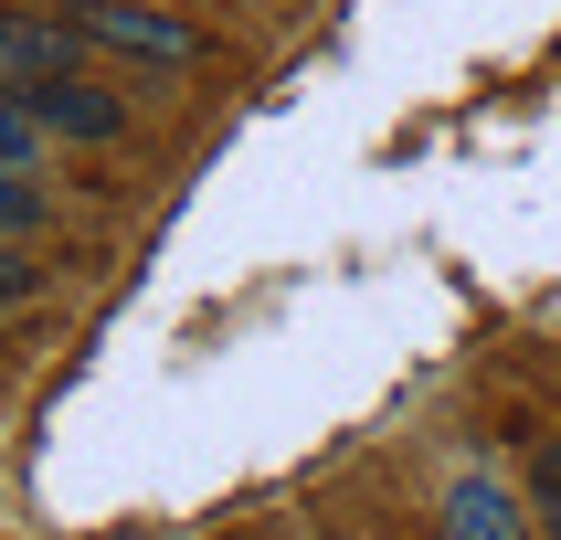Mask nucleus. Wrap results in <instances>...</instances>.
Segmentation results:
<instances>
[{
  "label": "nucleus",
  "mask_w": 561,
  "mask_h": 540,
  "mask_svg": "<svg viewBox=\"0 0 561 540\" xmlns=\"http://www.w3.org/2000/svg\"><path fill=\"white\" fill-rule=\"evenodd\" d=\"M43 212H54V202H43V181H32V170H0V233H32Z\"/></svg>",
  "instance_id": "423d86ee"
},
{
  "label": "nucleus",
  "mask_w": 561,
  "mask_h": 540,
  "mask_svg": "<svg viewBox=\"0 0 561 540\" xmlns=\"http://www.w3.org/2000/svg\"><path fill=\"white\" fill-rule=\"evenodd\" d=\"M445 540H519V508L499 498V476H456L445 487Z\"/></svg>",
  "instance_id": "20e7f679"
},
{
  "label": "nucleus",
  "mask_w": 561,
  "mask_h": 540,
  "mask_svg": "<svg viewBox=\"0 0 561 540\" xmlns=\"http://www.w3.org/2000/svg\"><path fill=\"white\" fill-rule=\"evenodd\" d=\"M540 530H551V540H561V435H551V445H540Z\"/></svg>",
  "instance_id": "0eeeda50"
},
{
  "label": "nucleus",
  "mask_w": 561,
  "mask_h": 540,
  "mask_svg": "<svg viewBox=\"0 0 561 540\" xmlns=\"http://www.w3.org/2000/svg\"><path fill=\"white\" fill-rule=\"evenodd\" d=\"M64 22H75V43H85V54H106V64H149V74H181V64L202 54V32H191L170 0H75Z\"/></svg>",
  "instance_id": "f257e3e1"
},
{
  "label": "nucleus",
  "mask_w": 561,
  "mask_h": 540,
  "mask_svg": "<svg viewBox=\"0 0 561 540\" xmlns=\"http://www.w3.org/2000/svg\"><path fill=\"white\" fill-rule=\"evenodd\" d=\"M11 297H32V254L22 244H0V308H11Z\"/></svg>",
  "instance_id": "6e6552de"
},
{
  "label": "nucleus",
  "mask_w": 561,
  "mask_h": 540,
  "mask_svg": "<svg viewBox=\"0 0 561 540\" xmlns=\"http://www.w3.org/2000/svg\"><path fill=\"white\" fill-rule=\"evenodd\" d=\"M75 22H43V11H0V95H32L43 74H75Z\"/></svg>",
  "instance_id": "f03ea898"
},
{
  "label": "nucleus",
  "mask_w": 561,
  "mask_h": 540,
  "mask_svg": "<svg viewBox=\"0 0 561 540\" xmlns=\"http://www.w3.org/2000/svg\"><path fill=\"white\" fill-rule=\"evenodd\" d=\"M32 149H43V117L22 95H0V170H32Z\"/></svg>",
  "instance_id": "39448f33"
},
{
  "label": "nucleus",
  "mask_w": 561,
  "mask_h": 540,
  "mask_svg": "<svg viewBox=\"0 0 561 540\" xmlns=\"http://www.w3.org/2000/svg\"><path fill=\"white\" fill-rule=\"evenodd\" d=\"M22 106L43 117V138H117V127H127V106H117V95H95L85 74H43Z\"/></svg>",
  "instance_id": "7ed1b4c3"
}]
</instances>
